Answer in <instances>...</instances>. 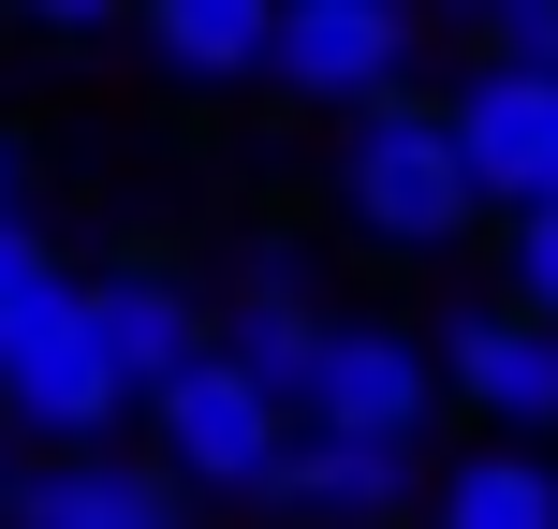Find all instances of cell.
<instances>
[{"label": "cell", "mask_w": 558, "mask_h": 529, "mask_svg": "<svg viewBox=\"0 0 558 529\" xmlns=\"http://www.w3.org/2000/svg\"><path fill=\"white\" fill-rule=\"evenodd\" d=\"M338 206H353L367 251H456V236L485 221V192H471V163H456V133H441L426 88H383V104L338 133Z\"/></svg>", "instance_id": "obj_1"}, {"label": "cell", "mask_w": 558, "mask_h": 529, "mask_svg": "<svg viewBox=\"0 0 558 529\" xmlns=\"http://www.w3.org/2000/svg\"><path fill=\"white\" fill-rule=\"evenodd\" d=\"M426 412H441L426 324L338 309V324H324V368H308V397H294V426H338V442H426Z\"/></svg>", "instance_id": "obj_2"}, {"label": "cell", "mask_w": 558, "mask_h": 529, "mask_svg": "<svg viewBox=\"0 0 558 529\" xmlns=\"http://www.w3.org/2000/svg\"><path fill=\"white\" fill-rule=\"evenodd\" d=\"M147 426H162V485H177V501H265L279 456H294V412H279L265 383H235L221 353H206Z\"/></svg>", "instance_id": "obj_3"}, {"label": "cell", "mask_w": 558, "mask_h": 529, "mask_svg": "<svg viewBox=\"0 0 558 529\" xmlns=\"http://www.w3.org/2000/svg\"><path fill=\"white\" fill-rule=\"evenodd\" d=\"M118 412H133V397L104 383V338H88V279H59V294L29 309L15 338H0V426L104 456V426H118Z\"/></svg>", "instance_id": "obj_4"}, {"label": "cell", "mask_w": 558, "mask_h": 529, "mask_svg": "<svg viewBox=\"0 0 558 529\" xmlns=\"http://www.w3.org/2000/svg\"><path fill=\"white\" fill-rule=\"evenodd\" d=\"M441 133H456V163H471V192L485 206H558V74H456L441 88Z\"/></svg>", "instance_id": "obj_5"}, {"label": "cell", "mask_w": 558, "mask_h": 529, "mask_svg": "<svg viewBox=\"0 0 558 529\" xmlns=\"http://www.w3.org/2000/svg\"><path fill=\"white\" fill-rule=\"evenodd\" d=\"M88 338H104V383L133 397V412H162V397L206 368V294L177 265H104L88 279Z\"/></svg>", "instance_id": "obj_6"}, {"label": "cell", "mask_w": 558, "mask_h": 529, "mask_svg": "<svg viewBox=\"0 0 558 529\" xmlns=\"http://www.w3.org/2000/svg\"><path fill=\"white\" fill-rule=\"evenodd\" d=\"M265 74L294 88V104H383V88H412V15L397 0H294L265 45Z\"/></svg>", "instance_id": "obj_7"}, {"label": "cell", "mask_w": 558, "mask_h": 529, "mask_svg": "<svg viewBox=\"0 0 558 529\" xmlns=\"http://www.w3.org/2000/svg\"><path fill=\"white\" fill-rule=\"evenodd\" d=\"M426 353H441V383L471 397L500 442H544L558 426V324H530V309H456Z\"/></svg>", "instance_id": "obj_8"}, {"label": "cell", "mask_w": 558, "mask_h": 529, "mask_svg": "<svg viewBox=\"0 0 558 529\" xmlns=\"http://www.w3.org/2000/svg\"><path fill=\"white\" fill-rule=\"evenodd\" d=\"M426 501V442H338V426H294L265 515H308V529H397Z\"/></svg>", "instance_id": "obj_9"}, {"label": "cell", "mask_w": 558, "mask_h": 529, "mask_svg": "<svg viewBox=\"0 0 558 529\" xmlns=\"http://www.w3.org/2000/svg\"><path fill=\"white\" fill-rule=\"evenodd\" d=\"M324 324H338V309L294 279V251H265V265L235 279L221 309H206V353H221L235 383H265L279 412H294V397H308V368H324Z\"/></svg>", "instance_id": "obj_10"}, {"label": "cell", "mask_w": 558, "mask_h": 529, "mask_svg": "<svg viewBox=\"0 0 558 529\" xmlns=\"http://www.w3.org/2000/svg\"><path fill=\"white\" fill-rule=\"evenodd\" d=\"M0 529H192V501L162 485V456H45Z\"/></svg>", "instance_id": "obj_11"}, {"label": "cell", "mask_w": 558, "mask_h": 529, "mask_svg": "<svg viewBox=\"0 0 558 529\" xmlns=\"http://www.w3.org/2000/svg\"><path fill=\"white\" fill-rule=\"evenodd\" d=\"M426 529H558V471L530 442H485L456 471H426Z\"/></svg>", "instance_id": "obj_12"}, {"label": "cell", "mask_w": 558, "mask_h": 529, "mask_svg": "<svg viewBox=\"0 0 558 529\" xmlns=\"http://www.w3.org/2000/svg\"><path fill=\"white\" fill-rule=\"evenodd\" d=\"M147 45H162V74H192V88H251L265 45H279V15L265 0H162Z\"/></svg>", "instance_id": "obj_13"}, {"label": "cell", "mask_w": 558, "mask_h": 529, "mask_svg": "<svg viewBox=\"0 0 558 529\" xmlns=\"http://www.w3.org/2000/svg\"><path fill=\"white\" fill-rule=\"evenodd\" d=\"M471 59H485V74H558V0H500V15H471Z\"/></svg>", "instance_id": "obj_14"}, {"label": "cell", "mask_w": 558, "mask_h": 529, "mask_svg": "<svg viewBox=\"0 0 558 529\" xmlns=\"http://www.w3.org/2000/svg\"><path fill=\"white\" fill-rule=\"evenodd\" d=\"M59 279H74V265H59V251H45V236H29V221H0V338H15V324H29V309H45V294H59Z\"/></svg>", "instance_id": "obj_15"}, {"label": "cell", "mask_w": 558, "mask_h": 529, "mask_svg": "<svg viewBox=\"0 0 558 529\" xmlns=\"http://www.w3.org/2000/svg\"><path fill=\"white\" fill-rule=\"evenodd\" d=\"M500 309L558 324V206H530V221H514V294H500Z\"/></svg>", "instance_id": "obj_16"}, {"label": "cell", "mask_w": 558, "mask_h": 529, "mask_svg": "<svg viewBox=\"0 0 558 529\" xmlns=\"http://www.w3.org/2000/svg\"><path fill=\"white\" fill-rule=\"evenodd\" d=\"M29 29H45L59 59H104V45H118V29H133V15H88V0H59V15H29Z\"/></svg>", "instance_id": "obj_17"}, {"label": "cell", "mask_w": 558, "mask_h": 529, "mask_svg": "<svg viewBox=\"0 0 558 529\" xmlns=\"http://www.w3.org/2000/svg\"><path fill=\"white\" fill-rule=\"evenodd\" d=\"M0 221H15V133H0Z\"/></svg>", "instance_id": "obj_18"}, {"label": "cell", "mask_w": 558, "mask_h": 529, "mask_svg": "<svg viewBox=\"0 0 558 529\" xmlns=\"http://www.w3.org/2000/svg\"><path fill=\"white\" fill-rule=\"evenodd\" d=\"M0 501H15V485H0Z\"/></svg>", "instance_id": "obj_19"}]
</instances>
